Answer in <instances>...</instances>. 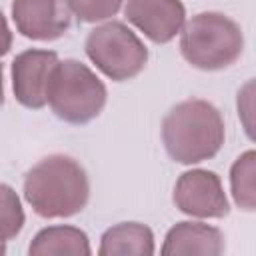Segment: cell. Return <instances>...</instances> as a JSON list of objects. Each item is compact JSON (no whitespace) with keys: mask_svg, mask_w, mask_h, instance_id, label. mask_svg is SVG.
Instances as JSON below:
<instances>
[{"mask_svg":"<svg viewBox=\"0 0 256 256\" xmlns=\"http://www.w3.org/2000/svg\"><path fill=\"white\" fill-rule=\"evenodd\" d=\"M124 14L130 24L156 44L176 38L186 22V10L180 0H128Z\"/></svg>","mask_w":256,"mask_h":256,"instance_id":"obj_9","label":"cell"},{"mask_svg":"<svg viewBox=\"0 0 256 256\" xmlns=\"http://www.w3.org/2000/svg\"><path fill=\"white\" fill-rule=\"evenodd\" d=\"M24 226V210L18 194L8 184L0 182V240H12Z\"/></svg>","mask_w":256,"mask_h":256,"instance_id":"obj_14","label":"cell"},{"mask_svg":"<svg viewBox=\"0 0 256 256\" xmlns=\"http://www.w3.org/2000/svg\"><path fill=\"white\" fill-rule=\"evenodd\" d=\"M12 48V32L8 28V22L0 10V56H6Z\"/></svg>","mask_w":256,"mask_h":256,"instance_id":"obj_16","label":"cell"},{"mask_svg":"<svg viewBox=\"0 0 256 256\" xmlns=\"http://www.w3.org/2000/svg\"><path fill=\"white\" fill-rule=\"evenodd\" d=\"M12 20L22 36L46 42L68 32L72 10L68 0H14Z\"/></svg>","mask_w":256,"mask_h":256,"instance_id":"obj_8","label":"cell"},{"mask_svg":"<svg viewBox=\"0 0 256 256\" xmlns=\"http://www.w3.org/2000/svg\"><path fill=\"white\" fill-rule=\"evenodd\" d=\"M226 248L224 234L202 222H178L166 234L162 254L164 256H190V254H206L218 256Z\"/></svg>","mask_w":256,"mask_h":256,"instance_id":"obj_10","label":"cell"},{"mask_svg":"<svg viewBox=\"0 0 256 256\" xmlns=\"http://www.w3.org/2000/svg\"><path fill=\"white\" fill-rule=\"evenodd\" d=\"M180 32V52L184 60L198 70H224L242 56V28L226 14L200 12L192 16Z\"/></svg>","mask_w":256,"mask_h":256,"instance_id":"obj_3","label":"cell"},{"mask_svg":"<svg viewBox=\"0 0 256 256\" xmlns=\"http://www.w3.org/2000/svg\"><path fill=\"white\" fill-rule=\"evenodd\" d=\"M100 256H152L154 234L138 222H122L104 232L98 250Z\"/></svg>","mask_w":256,"mask_h":256,"instance_id":"obj_11","label":"cell"},{"mask_svg":"<svg viewBox=\"0 0 256 256\" xmlns=\"http://www.w3.org/2000/svg\"><path fill=\"white\" fill-rule=\"evenodd\" d=\"M68 6L80 22L92 24L116 16L122 8V0H68Z\"/></svg>","mask_w":256,"mask_h":256,"instance_id":"obj_15","label":"cell"},{"mask_svg":"<svg viewBox=\"0 0 256 256\" xmlns=\"http://www.w3.org/2000/svg\"><path fill=\"white\" fill-rule=\"evenodd\" d=\"M28 252L32 256H88L90 242L86 232L74 226H50L36 234Z\"/></svg>","mask_w":256,"mask_h":256,"instance_id":"obj_12","label":"cell"},{"mask_svg":"<svg viewBox=\"0 0 256 256\" xmlns=\"http://www.w3.org/2000/svg\"><path fill=\"white\" fill-rule=\"evenodd\" d=\"M226 138L224 118L206 100L192 98L176 104L162 122V140L172 160L198 164L214 158Z\"/></svg>","mask_w":256,"mask_h":256,"instance_id":"obj_2","label":"cell"},{"mask_svg":"<svg viewBox=\"0 0 256 256\" xmlns=\"http://www.w3.org/2000/svg\"><path fill=\"white\" fill-rule=\"evenodd\" d=\"M174 204L194 218H224L230 212L222 182L210 170L184 172L174 188Z\"/></svg>","mask_w":256,"mask_h":256,"instance_id":"obj_6","label":"cell"},{"mask_svg":"<svg viewBox=\"0 0 256 256\" xmlns=\"http://www.w3.org/2000/svg\"><path fill=\"white\" fill-rule=\"evenodd\" d=\"M48 104L60 120L68 124H86L102 112L106 104V86L86 64L64 60L54 68Z\"/></svg>","mask_w":256,"mask_h":256,"instance_id":"obj_4","label":"cell"},{"mask_svg":"<svg viewBox=\"0 0 256 256\" xmlns=\"http://www.w3.org/2000/svg\"><path fill=\"white\" fill-rule=\"evenodd\" d=\"M4 104V72H2V64H0V106Z\"/></svg>","mask_w":256,"mask_h":256,"instance_id":"obj_17","label":"cell"},{"mask_svg":"<svg viewBox=\"0 0 256 256\" xmlns=\"http://www.w3.org/2000/svg\"><path fill=\"white\" fill-rule=\"evenodd\" d=\"M24 198L42 218L74 216L88 204V174L74 158L52 154L28 170L24 178Z\"/></svg>","mask_w":256,"mask_h":256,"instance_id":"obj_1","label":"cell"},{"mask_svg":"<svg viewBox=\"0 0 256 256\" xmlns=\"http://www.w3.org/2000/svg\"><path fill=\"white\" fill-rule=\"evenodd\" d=\"M86 54L104 76L116 82L138 76L148 62V48L122 22L96 26L86 38Z\"/></svg>","mask_w":256,"mask_h":256,"instance_id":"obj_5","label":"cell"},{"mask_svg":"<svg viewBox=\"0 0 256 256\" xmlns=\"http://www.w3.org/2000/svg\"><path fill=\"white\" fill-rule=\"evenodd\" d=\"M4 252H6V244L0 240V254H4Z\"/></svg>","mask_w":256,"mask_h":256,"instance_id":"obj_18","label":"cell"},{"mask_svg":"<svg viewBox=\"0 0 256 256\" xmlns=\"http://www.w3.org/2000/svg\"><path fill=\"white\" fill-rule=\"evenodd\" d=\"M58 54L50 50H26L12 62V88L16 100L32 110L48 104V88L58 66Z\"/></svg>","mask_w":256,"mask_h":256,"instance_id":"obj_7","label":"cell"},{"mask_svg":"<svg viewBox=\"0 0 256 256\" xmlns=\"http://www.w3.org/2000/svg\"><path fill=\"white\" fill-rule=\"evenodd\" d=\"M254 174H256V154H254V150H248L234 162L232 172H230L234 202L246 212H252L256 206Z\"/></svg>","mask_w":256,"mask_h":256,"instance_id":"obj_13","label":"cell"}]
</instances>
